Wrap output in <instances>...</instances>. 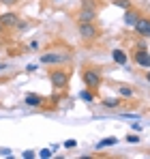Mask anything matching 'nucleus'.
I'll return each mask as SVG.
<instances>
[{
	"label": "nucleus",
	"instance_id": "f257e3e1",
	"mask_svg": "<svg viewBox=\"0 0 150 159\" xmlns=\"http://www.w3.org/2000/svg\"><path fill=\"white\" fill-rule=\"evenodd\" d=\"M77 32L84 41H95L99 37V28L95 26V22H77Z\"/></svg>",
	"mask_w": 150,
	"mask_h": 159
},
{
	"label": "nucleus",
	"instance_id": "f03ea898",
	"mask_svg": "<svg viewBox=\"0 0 150 159\" xmlns=\"http://www.w3.org/2000/svg\"><path fill=\"white\" fill-rule=\"evenodd\" d=\"M82 82L86 84V88H90V90H99L103 78H101V73L97 71V69H86L84 75H82Z\"/></svg>",
	"mask_w": 150,
	"mask_h": 159
},
{
	"label": "nucleus",
	"instance_id": "7ed1b4c3",
	"mask_svg": "<svg viewBox=\"0 0 150 159\" xmlns=\"http://www.w3.org/2000/svg\"><path fill=\"white\" fill-rule=\"evenodd\" d=\"M50 82L54 88H67L69 86V73L62 69H54L50 73Z\"/></svg>",
	"mask_w": 150,
	"mask_h": 159
},
{
	"label": "nucleus",
	"instance_id": "20e7f679",
	"mask_svg": "<svg viewBox=\"0 0 150 159\" xmlns=\"http://www.w3.org/2000/svg\"><path fill=\"white\" fill-rule=\"evenodd\" d=\"M67 60H69L67 54H54V52L41 54V58H39L41 65H62V62H67Z\"/></svg>",
	"mask_w": 150,
	"mask_h": 159
},
{
	"label": "nucleus",
	"instance_id": "39448f33",
	"mask_svg": "<svg viewBox=\"0 0 150 159\" xmlns=\"http://www.w3.org/2000/svg\"><path fill=\"white\" fill-rule=\"evenodd\" d=\"M133 30H135V32H137L139 37L148 39V37H150V17H142V15H139V20L135 22Z\"/></svg>",
	"mask_w": 150,
	"mask_h": 159
},
{
	"label": "nucleus",
	"instance_id": "423d86ee",
	"mask_svg": "<svg viewBox=\"0 0 150 159\" xmlns=\"http://www.w3.org/2000/svg\"><path fill=\"white\" fill-rule=\"evenodd\" d=\"M17 22H20L17 13H13V11H9V13H0V24H2L4 30H13Z\"/></svg>",
	"mask_w": 150,
	"mask_h": 159
},
{
	"label": "nucleus",
	"instance_id": "0eeeda50",
	"mask_svg": "<svg viewBox=\"0 0 150 159\" xmlns=\"http://www.w3.org/2000/svg\"><path fill=\"white\" fill-rule=\"evenodd\" d=\"M97 20V7H82L77 13V22H95Z\"/></svg>",
	"mask_w": 150,
	"mask_h": 159
},
{
	"label": "nucleus",
	"instance_id": "6e6552de",
	"mask_svg": "<svg viewBox=\"0 0 150 159\" xmlns=\"http://www.w3.org/2000/svg\"><path fill=\"white\" fill-rule=\"evenodd\" d=\"M133 60H135L137 67H142V69H150V54H148V50H137V54L133 56Z\"/></svg>",
	"mask_w": 150,
	"mask_h": 159
},
{
	"label": "nucleus",
	"instance_id": "1a4fd4ad",
	"mask_svg": "<svg viewBox=\"0 0 150 159\" xmlns=\"http://www.w3.org/2000/svg\"><path fill=\"white\" fill-rule=\"evenodd\" d=\"M43 97L41 95H37V93H26L24 95V103L26 106H30V107H39V106H43Z\"/></svg>",
	"mask_w": 150,
	"mask_h": 159
},
{
	"label": "nucleus",
	"instance_id": "9d476101",
	"mask_svg": "<svg viewBox=\"0 0 150 159\" xmlns=\"http://www.w3.org/2000/svg\"><path fill=\"white\" fill-rule=\"evenodd\" d=\"M137 20H139V13H137V11H133V9L129 7V9L125 11V15H122V22H125V26H131V28H133Z\"/></svg>",
	"mask_w": 150,
	"mask_h": 159
},
{
	"label": "nucleus",
	"instance_id": "9b49d317",
	"mask_svg": "<svg viewBox=\"0 0 150 159\" xmlns=\"http://www.w3.org/2000/svg\"><path fill=\"white\" fill-rule=\"evenodd\" d=\"M112 58H114V62H118V65H126V60H129V56H126L122 50H114V52H112Z\"/></svg>",
	"mask_w": 150,
	"mask_h": 159
},
{
	"label": "nucleus",
	"instance_id": "f8f14e48",
	"mask_svg": "<svg viewBox=\"0 0 150 159\" xmlns=\"http://www.w3.org/2000/svg\"><path fill=\"white\" fill-rule=\"evenodd\" d=\"M79 99H82V101H86V103L95 101V90H90V88H84V90H79Z\"/></svg>",
	"mask_w": 150,
	"mask_h": 159
},
{
	"label": "nucleus",
	"instance_id": "ddd939ff",
	"mask_svg": "<svg viewBox=\"0 0 150 159\" xmlns=\"http://www.w3.org/2000/svg\"><path fill=\"white\" fill-rule=\"evenodd\" d=\"M116 144H118V140H116V138H105V140H101L99 144H97V151L107 148V146H116Z\"/></svg>",
	"mask_w": 150,
	"mask_h": 159
},
{
	"label": "nucleus",
	"instance_id": "4468645a",
	"mask_svg": "<svg viewBox=\"0 0 150 159\" xmlns=\"http://www.w3.org/2000/svg\"><path fill=\"white\" fill-rule=\"evenodd\" d=\"M103 106L105 107H118L120 106V99H112V97L109 99H103Z\"/></svg>",
	"mask_w": 150,
	"mask_h": 159
},
{
	"label": "nucleus",
	"instance_id": "2eb2a0df",
	"mask_svg": "<svg viewBox=\"0 0 150 159\" xmlns=\"http://www.w3.org/2000/svg\"><path fill=\"white\" fill-rule=\"evenodd\" d=\"M135 93H133V88H129V86H120V97H133Z\"/></svg>",
	"mask_w": 150,
	"mask_h": 159
},
{
	"label": "nucleus",
	"instance_id": "dca6fc26",
	"mask_svg": "<svg viewBox=\"0 0 150 159\" xmlns=\"http://www.w3.org/2000/svg\"><path fill=\"white\" fill-rule=\"evenodd\" d=\"M114 4L120 7V9H129L131 7V0H114Z\"/></svg>",
	"mask_w": 150,
	"mask_h": 159
},
{
	"label": "nucleus",
	"instance_id": "f3484780",
	"mask_svg": "<svg viewBox=\"0 0 150 159\" xmlns=\"http://www.w3.org/2000/svg\"><path fill=\"white\" fill-rule=\"evenodd\" d=\"M37 155H39L41 159H50L51 157V151H50V148H43V151H39Z\"/></svg>",
	"mask_w": 150,
	"mask_h": 159
},
{
	"label": "nucleus",
	"instance_id": "a211bd4d",
	"mask_svg": "<svg viewBox=\"0 0 150 159\" xmlns=\"http://www.w3.org/2000/svg\"><path fill=\"white\" fill-rule=\"evenodd\" d=\"M126 142H129V144H137V142H139V135H131V133H129V135H126Z\"/></svg>",
	"mask_w": 150,
	"mask_h": 159
},
{
	"label": "nucleus",
	"instance_id": "6ab92c4d",
	"mask_svg": "<svg viewBox=\"0 0 150 159\" xmlns=\"http://www.w3.org/2000/svg\"><path fill=\"white\" fill-rule=\"evenodd\" d=\"M17 2H20V0H0V4H4V7H9V9H11V7H15Z\"/></svg>",
	"mask_w": 150,
	"mask_h": 159
},
{
	"label": "nucleus",
	"instance_id": "aec40b11",
	"mask_svg": "<svg viewBox=\"0 0 150 159\" xmlns=\"http://www.w3.org/2000/svg\"><path fill=\"white\" fill-rule=\"evenodd\" d=\"M28 50H30V52H37V50H39V41H30V43H28Z\"/></svg>",
	"mask_w": 150,
	"mask_h": 159
},
{
	"label": "nucleus",
	"instance_id": "412c9836",
	"mask_svg": "<svg viewBox=\"0 0 150 159\" xmlns=\"http://www.w3.org/2000/svg\"><path fill=\"white\" fill-rule=\"evenodd\" d=\"M82 7H97V0H82Z\"/></svg>",
	"mask_w": 150,
	"mask_h": 159
},
{
	"label": "nucleus",
	"instance_id": "4be33fe9",
	"mask_svg": "<svg viewBox=\"0 0 150 159\" xmlns=\"http://www.w3.org/2000/svg\"><path fill=\"white\" fill-rule=\"evenodd\" d=\"M75 146H77L75 140H67V142H64V148H75Z\"/></svg>",
	"mask_w": 150,
	"mask_h": 159
},
{
	"label": "nucleus",
	"instance_id": "5701e85b",
	"mask_svg": "<svg viewBox=\"0 0 150 159\" xmlns=\"http://www.w3.org/2000/svg\"><path fill=\"white\" fill-rule=\"evenodd\" d=\"M0 155H2V157H13V153H11L9 148H0Z\"/></svg>",
	"mask_w": 150,
	"mask_h": 159
},
{
	"label": "nucleus",
	"instance_id": "b1692460",
	"mask_svg": "<svg viewBox=\"0 0 150 159\" xmlns=\"http://www.w3.org/2000/svg\"><path fill=\"white\" fill-rule=\"evenodd\" d=\"M22 157H24V159H32V157H34V153H32V151H24Z\"/></svg>",
	"mask_w": 150,
	"mask_h": 159
},
{
	"label": "nucleus",
	"instance_id": "393cba45",
	"mask_svg": "<svg viewBox=\"0 0 150 159\" xmlns=\"http://www.w3.org/2000/svg\"><path fill=\"white\" fill-rule=\"evenodd\" d=\"M26 71H28V73H32V71H37V65H28V67H26Z\"/></svg>",
	"mask_w": 150,
	"mask_h": 159
},
{
	"label": "nucleus",
	"instance_id": "a878e982",
	"mask_svg": "<svg viewBox=\"0 0 150 159\" xmlns=\"http://www.w3.org/2000/svg\"><path fill=\"white\" fill-rule=\"evenodd\" d=\"M146 80L150 82V69H146Z\"/></svg>",
	"mask_w": 150,
	"mask_h": 159
},
{
	"label": "nucleus",
	"instance_id": "bb28decb",
	"mask_svg": "<svg viewBox=\"0 0 150 159\" xmlns=\"http://www.w3.org/2000/svg\"><path fill=\"white\" fill-rule=\"evenodd\" d=\"M4 69H7V65H2V62H0V71H4Z\"/></svg>",
	"mask_w": 150,
	"mask_h": 159
},
{
	"label": "nucleus",
	"instance_id": "cd10ccee",
	"mask_svg": "<svg viewBox=\"0 0 150 159\" xmlns=\"http://www.w3.org/2000/svg\"><path fill=\"white\" fill-rule=\"evenodd\" d=\"M2 32H4V28H2V24H0V34H2Z\"/></svg>",
	"mask_w": 150,
	"mask_h": 159
},
{
	"label": "nucleus",
	"instance_id": "c85d7f7f",
	"mask_svg": "<svg viewBox=\"0 0 150 159\" xmlns=\"http://www.w3.org/2000/svg\"><path fill=\"white\" fill-rule=\"evenodd\" d=\"M54 2H62V0H54Z\"/></svg>",
	"mask_w": 150,
	"mask_h": 159
}]
</instances>
